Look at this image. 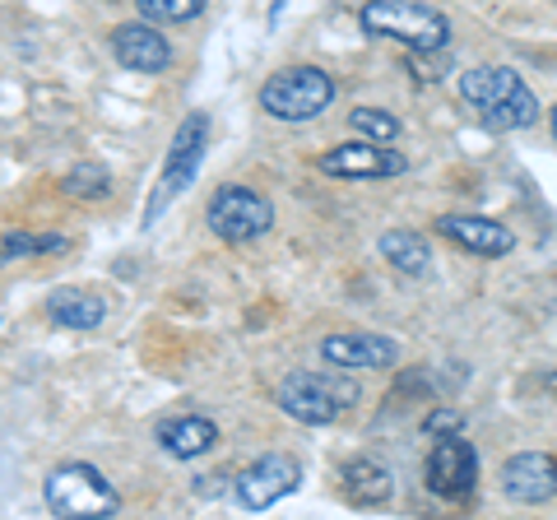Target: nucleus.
Listing matches in <instances>:
<instances>
[{
    "mask_svg": "<svg viewBox=\"0 0 557 520\" xmlns=\"http://www.w3.org/2000/svg\"><path fill=\"white\" fill-rule=\"evenodd\" d=\"M456 89L465 108H474V116L493 131H530L539 121V98L511 65H469Z\"/></svg>",
    "mask_w": 557,
    "mask_h": 520,
    "instance_id": "f257e3e1",
    "label": "nucleus"
},
{
    "mask_svg": "<svg viewBox=\"0 0 557 520\" xmlns=\"http://www.w3.org/2000/svg\"><path fill=\"white\" fill-rule=\"evenodd\" d=\"M362 400V386L344 368H298L278 381V409L302 428H330Z\"/></svg>",
    "mask_w": 557,
    "mask_h": 520,
    "instance_id": "f03ea898",
    "label": "nucleus"
},
{
    "mask_svg": "<svg viewBox=\"0 0 557 520\" xmlns=\"http://www.w3.org/2000/svg\"><path fill=\"white\" fill-rule=\"evenodd\" d=\"M358 28L368 38L399 42L413 57H437L450 47V20L428 0H362Z\"/></svg>",
    "mask_w": 557,
    "mask_h": 520,
    "instance_id": "7ed1b4c3",
    "label": "nucleus"
},
{
    "mask_svg": "<svg viewBox=\"0 0 557 520\" xmlns=\"http://www.w3.org/2000/svg\"><path fill=\"white\" fill-rule=\"evenodd\" d=\"M260 112L284 121V126H302V121H317L330 112V102H335V75L321 71V65H284V71H274L265 84H260Z\"/></svg>",
    "mask_w": 557,
    "mask_h": 520,
    "instance_id": "20e7f679",
    "label": "nucleus"
},
{
    "mask_svg": "<svg viewBox=\"0 0 557 520\" xmlns=\"http://www.w3.org/2000/svg\"><path fill=\"white\" fill-rule=\"evenodd\" d=\"M42 502L51 516L70 520H89V516H116L121 493L112 488V479L89 460H65L42 479Z\"/></svg>",
    "mask_w": 557,
    "mask_h": 520,
    "instance_id": "39448f33",
    "label": "nucleus"
},
{
    "mask_svg": "<svg viewBox=\"0 0 557 520\" xmlns=\"http://www.w3.org/2000/svg\"><path fill=\"white\" fill-rule=\"evenodd\" d=\"M205 228L219 242H228V247H247V242H260L274 228V205H270V196H260L256 186L228 182L209 196Z\"/></svg>",
    "mask_w": 557,
    "mask_h": 520,
    "instance_id": "423d86ee",
    "label": "nucleus"
},
{
    "mask_svg": "<svg viewBox=\"0 0 557 520\" xmlns=\"http://www.w3.org/2000/svg\"><path fill=\"white\" fill-rule=\"evenodd\" d=\"M205 153H209V116L190 112V116H182V126L172 131V145H168V159H163V172H159V186H153V196H149L145 223L159 219L163 205L186 196L190 182H196L200 168H205Z\"/></svg>",
    "mask_w": 557,
    "mask_h": 520,
    "instance_id": "0eeeda50",
    "label": "nucleus"
},
{
    "mask_svg": "<svg viewBox=\"0 0 557 520\" xmlns=\"http://www.w3.org/2000/svg\"><path fill=\"white\" fill-rule=\"evenodd\" d=\"M423 483L428 493H437L442 502H465L479 483V450L465 432L450 437H432V450L423 460Z\"/></svg>",
    "mask_w": 557,
    "mask_h": 520,
    "instance_id": "6e6552de",
    "label": "nucleus"
},
{
    "mask_svg": "<svg viewBox=\"0 0 557 520\" xmlns=\"http://www.w3.org/2000/svg\"><path fill=\"white\" fill-rule=\"evenodd\" d=\"M317 168L339 182H391V177H405L409 159L395 145H372V140H362V135H354V140L325 149Z\"/></svg>",
    "mask_w": 557,
    "mask_h": 520,
    "instance_id": "1a4fd4ad",
    "label": "nucleus"
},
{
    "mask_svg": "<svg viewBox=\"0 0 557 520\" xmlns=\"http://www.w3.org/2000/svg\"><path fill=\"white\" fill-rule=\"evenodd\" d=\"M298 483H302V465L284 456V450H270V456L251 460L247 470L233 479V497L242 511H270L288 493H298Z\"/></svg>",
    "mask_w": 557,
    "mask_h": 520,
    "instance_id": "9d476101",
    "label": "nucleus"
},
{
    "mask_svg": "<svg viewBox=\"0 0 557 520\" xmlns=\"http://www.w3.org/2000/svg\"><path fill=\"white\" fill-rule=\"evenodd\" d=\"M321 362L344 372H391L399 362V344L376 331H335L321 339Z\"/></svg>",
    "mask_w": 557,
    "mask_h": 520,
    "instance_id": "9b49d317",
    "label": "nucleus"
},
{
    "mask_svg": "<svg viewBox=\"0 0 557 520\" xmlns=\"http://www.w3.org/2000/svg\"><path fill=\"white\" fill-rule=\"evenodd\" d=\"M112 57L121 71H135V75H168L177 51L159 33V24L149 20H135V24H116L112 28Z\"/></svg>",
    "mask_w": 557,
    "mask_h": 520,
    "instance_id": "f8f14e48",
    "label": "nucleus"
},
{
    "mask_svg": "<svg viewBox=\"0 0 557 520\" xmlns=\"http://www.w3.org/2000/svg\"><path fill=\"white\" fill-rule=\"evenodd\" d=\"M502 493L520 507H544L557 497V456L548 450H520L502 465Z\"/></svg>",
    "mask_w": 557,
    "mask_h": 520,
    "instance_id": "ddd939ff",
    "label": "nucleus"
},
{
    "mask_svg": "<svg viewBox=\"0 0 557 520\" xmlns=\"http://www.w3.org/2000/svg\"><path fill=\"white\" fill-rule=\"evenodd\" d=\"M432 228H437V237L456 242V247H465L469 256H483V260H502L516 251V233L487 214H442Z\"/></svg>",
    "mask_w": 557,
    "mask_h": 520,
    "instance_id": "4468645a",
    "label": "nucleus"
},
{
    "mask_svg": "<svg viewBox=\"0 0 557 520\" xmlns=\"http://www.w3.org/2000/svg\"><path fill=\"white\" fill-rule=\"evenodd\" d=\"M344 502L362 511H381L395 502V474L372 456H358L344 465Z\"/></svg>",
    "mask_w": 557,
    "mask_h": 520,
    "instance_id": "2eb2a0df",
    "label": "nucleus"
},
{
    "mask_svg": "<svg viewBox=\"0 0 557 520\" xmlns=\"http://www.w3.org/2000/svg\"><path fill=\"white\" fill-rule=\"evenodd\" d=\"M159 446L172 460H200L205 450L219 446V423L205 419V413H177L159 428Z\"/></svg>",
    "mask_w": 557,
    "mask_h": 520,
    "instance_id": "dca6fc26",
    "label": "nucleus"
},
{
    "mask_svg": "<svg viewBox=\"0 0 557 520\" xmlns=\"http://www.w3.org/2000/svg\"><path fill=\"white\" fill-rule=\"evenodd\" d=\"M47 317L61 325V331H98L102 321H108V298L94 288H75L65 284L47 298Z\"/></svg>",
    "mask_w": 557,
    "mask_h": 520,
    "instance_id": "f3484780",
    "label": "nucleus"
},
{
    "mask_svg": "<svg viewBox=\"0 0 557 520\" xmlns=\"http://www.w3.org/2000/svg\"><path fill=\"white\" fill-rule=\"evenodd\" d=\"M376 251L386 256L391 270L409 274V280H423V274L432 270V247L418 233H409V228H386L376 237Z\"/></svg>",
    "mask_w": 557,
    "mask_h": 520,
    "instance_id": "a211bd4d",
    "label": "nucleus"
},
{
    "mask_svg": "<svg viewBox=\"0 0 557 520\" xmlns=\"http://www.w3.org/2000/svg\"><path fill=\"white\" fill-rule=\"evenodd\" d=\"M348 131L362 135V140H372V145H395L399 135H405L399 116L386 108H372V102H362V108L348 112Z\"/></svg>",
    "mask_w": 557,
    "mask_h": 520,
    "instance_id": "6ab92c4d",
    "label": "nucleus"
},
{
    "mask_svg": "<svg viewBox=\"0 0 557 520\" xmlns=\"http://www.w3.org/2000/svg\"><path fill=\"white\" fill-rule=\"evenodd\" d=\"M61 190H65L70 200H84V205L108 200L112 196V172L98 168V163H79V168H70L65 177H61Z\"/></svg>",
    "mask_w": 557,
    "mask_h": 520,
    "instance_id": "aec40b11",
    "label": "nucleus"
},
{
    "mask_svg": "<svg viewBox=\"0 0 557 520\" xmlns=\"http://www.w3.org/2000/svg\"><path fill=\"white\" fill-rule=\"evenodd\" d=\"M65 247H70V237H61V233H5L0 237V265L28 260V256H57Z\"/></svg>",
    "mask_w": 557,
    "mask_h": 520,
    "instance_id": "412c9836",
    "label": "nucleus"
},
{
    "mask_svg": "<svg viewBox=\"0 0 557 520\" xmlns=\"http://www.w3.org/2000/svg\"><path fill=\"white\" fill-rule=\"evenodd\" d=\"M209 0H135V10H139V20H149V24H159V28H172V24H190V20H200Z\"/></svg>",
    "mask_w": 557,
    "mask_h": 520,
    "instance_id": "4be33fe9",
    "label": "nucleus"
},
{
    "mask_svg": "<svg viewBox=\"0 0 557 520\" xmlns=\"http://www.w3.org/2000/svg\"><path fill=\"white\" fill-rule=\"evenodd\" d=\"M423 432H428V437H450V432H465V409H450V405L432 409L423 419Z\"/></svg>",
    "mask_w": 557,
    "mask_h": 520,
    "instance_id": "5701e85b",
    "label": "nucleus"
},
{
    "mask_svg": "<svg viewBox=\"0 0 557 520\" xmlns=\"http://www.w3.org/2000/svg\"><path fill=\"white\" fill-rule=\"evenodd\" d=\"M539 386H544L548 395H557V368H553V372H544V381H539Z\"/></svg>",
    "mask_w": 557,
    "mask_h": 520,
    "instance_id": "b1692460",
    "label": "nucleus"
},
{
    "mask_svg": "<svg viewBox=\"0 0 557 520\" xmlns=\"http://www.w3.org/2000/svg\"><path fill=\"white\" fill-rule=\"evenodd\" d=\"M548 131H553V140H557V102H553V112H548Z\"/></svg>",
    "mask_w": 557,
    "mask_h": 520,
    "instance_id": "393cba45",
    "label": "nucleus"
},
{
    "mask_svg": "<svg viewBox=\"0 0 557 520\" xmlns=\"http://www.w3.org/2000/svg\"><path fill=\"white\" fill-rule=\"evenodd\" d=\"M284 5H288V0H274V5H270V24L278 20V10H284Z\"/></svg>",
    "mask_w": 557,
    "mask_h": 520,
    "instance_id": "a878e982",
    "label": "nucleus"
},
{
    "mask_svg": "<svg viewBox=\"0 0 557 520\" xmlns=\"http://www.w3.org/2000/svg\"><path fill=\"white\" fill-rule=\"evenodd\" d=\"M0 325H5V321H0Z\"/></svg>",
    "mask_w": 557,
    "mask_h": 520,
    "instance_id": "bb28decb",
    "label": "nucleus"
}]
</instances>
